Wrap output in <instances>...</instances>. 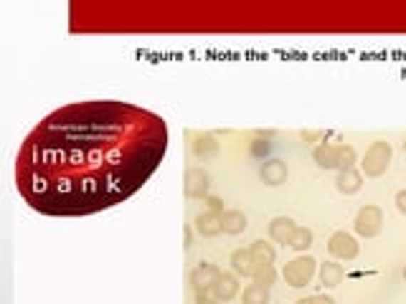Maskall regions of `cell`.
<instances>
[{
	"label": "cell",
	"instance_id": "obj_1",
	"mask_svg": "<svg viewBox=\"0 0 406 304\" xmlns=\"http://www.w3.org/2000/svg\"><path fill=\"white\" fill-rule=\"evenodd\" d=\"M168 150L160 114L127 102H76L43 117L24 140L16 185L46 216H89L127 200Z\"/></svg>",
	"mask_w": 406,
	"mask_h": 304
},
{
	"label": "cell",
	"instance_id": "obj_2",
	"mask_svg": "<svg viewBox=\"0 0 406 304\" xmlns=\"http://www.w3.org/2000/svg\"><path fill=\"white\" fill-rule=\"evenodd\" d=\"M313 160L318 163V168L340 173V170L353 168L358 155H355V147L345 142H320L313 150Z\"/></svg>",
	"mask_w": 406,
	"mask_h": 304
},
{
	"label": "cell",
	"instance_id": "obj_3",
	"mask_svg": "<svg viewBox=\"0 0 406 304\" xmlns=\"http://www.w3.org/2000/svg\"><path fill=\"white\" fill-rule=\"evenodd\" d=\"M394 158V150H391V142L386 140H376L368 150H365L363 160H360V173L365 178H381L386 175V170L391 165Z\"/></svg>",
	"mask_w": 406,
	"mask_h": 304
},
{
	"label": "cell",
	"instance_id": "obj_4",
	"mask_svg": "<svg viewBox=\"0 0 406 304\" xmlns=\"http://www.w3.org/2000/svg\"><path fill=\"white\" fill-rule=\"evenodd\" d=\"M315 271H318V261H315L313 256H308V254H300V256L292 259L290 264H284L282 279L284 284H290L292 289H302L313 281Z\"/></svg>",
	"mask_w": 406,
	"mask_h": 304
},
{
	"label": "cell",
	"instance_id": "obj_5",
	"mask_svg": "<svg viewBox=\"0 0 406 304\" xmlns=\"http://www.w3.org/2000/svg\"><path fill=\"white\" fill-rule=\"evenodd\" d=\"M353 228H355V234L363 236V239H376L383 228V211L378 205H363V208L355 213Z\"/></svg>",
	"mask_w": 406,
	"mask_h": 304
},
{
	"label": "cell",
	"instance_id": "obj_6",
	"mask_svg": "<svg viewBox=\"0 0 406 304\" xmlns=\"http://www.w3.org/2000/svg\"><path fill=\"white\" fill-rule=\"evenodd\" d=\"M328 251L335 259H340V261H353L360 251V244L348 231H335V234L328 239Z\"/></svg>",
	"mask_w": 406,
	"mask_h": 304
},
{
	"label": "cell",
	"instance_id": "obj_7",
	"mask_svg": "<svg viewBox=\"0 0 406 304\" xmlns=\"http://www.w3.org/2000/svg\"><path fill=\"white\" fill-rule=\"evenodd\" d=\"M209 188H211V178L206 170L201 168H191L186 173V195L188 198H209Z\"/></svg>",
	"mask_w": 406,
	"mask_h": 304
},
{
	"label": "cell",
	"instance_id": "obj_8",
	"mask_svg": "<svg viewBox=\"0 0 406 304\" xmlns=\"http://www.w3.org/2000/svg\"><path fill=\"white\" fill-rule=\"evenodd\" d=\"M269 239L274 241V244H287L290 246V241H292V234L297 231V223L292 221L290 216H277V218H272L269 221Z\"/></svg>",
	"mask_w": 406,
	"mask_h": 304
},
{
	"label": "cell",
	"instance_id": "obj_9",
	"mask_svg": "<svg viewBox=\"0 0 406 304\" xmlns=\"http://www.w3.org/2000/svg\"><path fill=\"white\" fill-rule=\"evenodd\" d=\"M214 289H216L219 302H231V299L239 294V289H241V284H239V276L234 274V271H221Z\"/></svg>",
	"mask_w": 406,
	"mask_h": 304
},
{
	"label": "cell",
	"instance_id": "obj_10",
	"mask_svg": "<svg viewBox=\"0 0 406 304\" xmlns=\"http://www.w3.org/2000/svg\"><path fill=\"white\" fill-rule=\"evenodd\" d=\"M249 226V218L244 211H236V208H227V211L221 213V228H224V234L229 236H239L246 231Z\"/></svg>",
	"mask_w": 406,
	"mask_h": 304
},
{
	"label": "cell",
	"instance_id": "obj_11",
	"mask_svg": "<svg viewBox=\"0 0 406 304\" xmlns=\"http://www.w3.org/2000/svg\"><path fill=\"white\" fill-rule=\"evenodd\" d=\"M259 175L267 185H282L287 180V175H290V170H287L284 160H267V163L261 165Z\"/></svg>",
	"mask_w": 406,
	"mask_h": 304
},
{
	"label": "cell",
	"instance_id": "obj_12",
	"mask_svg": "<svg viewBox=\"0 0 406 304\" xmlns=\"http://www.w3.org/2000/svg\"><path fill=\"white\" fill-rule=\"evenodd\" d=\"M335 188L340 190L343 195L358 193L360 188H363V173H358L355 168L340 170V173H338V178H335Z\"/></svg>",
	"mask_w": 406,
	"mask_h": 304
},
{
	"label": "cell",
	"instance_id": "obj_13",
	"mask_svg": "<svg viewBox=\"0 0 406 304\" xmlns=\"http://www.w3.org/2000/svg\"><path fill=\"white\" fill-rule=\"evenodd\" d=\"M221 269L216 264H198L196 269L191 271V284L193 289H206V287H214L216 279H219Z\"/></svg>",
	"mask_w": 406,
	"mask_h": 304
},
{
	"label": "cell",
	"instance_id": "obj_14",
	"mask_svg": "<svg viewBox=\"0 0 406 304\" xmlns=\"http://www.w3.org/2000/svg\"><path fill=\"white\" fill-rule=\"evenodd\" d=\"M231 269L236 276H244V279H251L254 276V269H256V261L251 256L249 249H236L231 254Z\"/></svg>",
	"mask_w": 406,
	"mask_h": 304
},
{
	"label": "cell",
	"instance_id": "obj_15",
	"mask_svg": "<svg viewBox=\"0 0 406 304\" xmlns=\"http://www.w3.org/2000/svg\"><path fill=\"white\" fill-rule=\"evenodd\" d=\"M318 276H320V284H323V287L335 289L343 284L345 269H343V264H338V261H325V264H320Z\"/></svg>",
	"mask_w": 406,
	"mask_h": 304
},
{
	"label": "cell",
	"instance_id": "obj_16",
	"mask_svg": "<svg viewBox=\"0 0 406 304\" xmlns=\"http://www.w3.org/2000/svg\"><path fill=\"white\" fill-rule=\"evenodd\" d=\"M196 231L201 236H206V239H214V236H219L224 228H221V213H214V211H203L196 216Z\"/></svg>",
	"mask_w": 406,
	"mask_h": 304
},
{
	"label": "cell",
	"instance_id": "obj_17",
	"mask_svg": "<svg viewBox=\"0 0 406 304\" xmlns=\"http://www.w3.org/2000/svg\"><path fill=\"white\" fill-rule=\"evenodd\" d=\"M251 256H254L256 264H274V259H277V251H274V246L269 244V241L259 239L254 241V244L249 246Z\"/></svg>",
	"mask_w": 406,
	"mask_h": 304
},
{
	"label": "cell",
	"instance_id": "obj_18",
	"mask_svg": "<svg viewBox=\"0 0 406 304\" xmlns=\"http://www.w3.org/2000/svg\"><path fill=\"white\" fill-rule=\"evenodd\" d=\"M193 152H196V158H214L216 152H219V142H216L214 135H198L196 142H193Z\"/></svg>",
	"mask_w": 406,
	"mask_h": 304
},
{
	"label": "cell",
	"instance_id": "obj_19",
	"mask_svg": "<svg viewBox=\"0 0 406 304\" xmlns=\"http://www.w3.org/2000/svg\"><path fill=\"white\" fill-rule=\"evenodd\" d=\"M241 304H269V289L261 284H249L241 292Z\"/></svg>",
	"mask_w": 406,
	"mask_h": 304
},
{
	"label": "cell",
	"instance_id": "obj_20",
	"mask_svg": "<svg viewBox=\"0 0 406 304\" xmlns=\"http://www.w3.org/2000/svg\"><path fill=\"white\" fill-rule=\"evenodd\" d=\"M254 284H261V287H272L274 281H277V269H274V264H256L254 269Z\"/></svg>",
	"mask_w": 406,
	"mask_h": 304
},
{
	"label": "cell",
	"instance_id": "obj_21",
	"mask_svg": "<svg viewBox=\"0 0 406 304\" xmlns=\"http://www.w3.org/2000/svg\"><path fill=\"white\" fill-rule=\"evenodd\" d=\"M290 246L295 249V251L305 254V251L310 249V246H313V231H310V228H305V226H297V231L292 234Z\"/></svg>",
	"mask_w": 406,
	"mask_h": 304
},
{
	"label": "cell",
	"instance_id": "obj_22",
	"mask_svg": "<svg viewBox=\"0 0 406 304\" xmlns=\"http://www.w3.org/2000/svg\"><path fill=\"white\" fill-rule=\"evenodd\" d=\"M196 304H219V297H216V289H214V287L196 289Z\"/></svg>",
	"mask_w": 406,
	"mask_h": 304
},
{
	"label": "cell",
	"instance_id": "obj_23",
	"mask_svg": "<svg viewBox=\"0 0 406 304\" xmlns=\"http://www.w3.org/2000/svg\"><path fill=\"white\" fill-rule=\"evenodd\" d=\"M295 304H335V299L328 297V294H310V297L297 299Z\"/></svg>",
	"mask_w": 406,
	"mask_h": 304
},
{
	"label": "cell",
	"instance_id": "obj_24",
	"mask_svg": "<svg viewBox=\"0 0 406 304\" xmlns=\"http://www.w3.org/2000/svg\"><path fill=\"white\" fill-rule=\"evenodd\" d=\"M206 203H209V211H214V213L227 211V208H224V200H221L219 195H209V198H206Z\"/></svg>",
	"mask_w": 406,
	"mask_h": 304
},
{
	"label": "cell",
	"instance_id": "obj_25",
	"mask_svg": "<svg viewBox=\"0 0 406 304\" xmlns=\"http://www.w3.org/2000/svg\"><path fill=\"white\" fill-rule=\"evenodd\" d=\"M267 152H269L267 140H256L254 145H251V155H254V158H261V155H267Z\"/></svg>",
	"mask_w": 406,
	"mask_h": 304
},
{
	"label": "cell",
	"instance_id": "obj_26",
	"mask_svg": "<svg viewBox=\"0 0 406 304\" xmlns=\"http://www.w3.org/2000/svg\"><path fill=\"white\" fill-rule=\"evenodd\" d=\"M396 208H399V213L406 216V190H399V193H396Z\"/></svg>",
	"mask_w": 406,
	"mask_h": 304
},
{
	"label": "cell",
	"instance_id": "obj_27",
	"mask_svg": "<svg viewBox=\"0 0 406 304\" xmlns=\"http://www.w3.org/2000/svg\"><path fill=\"white\" fill-rule=\"evenodd\" d=\"M401 274H404V281H406V266H404V271H401Z\"/></svg>",
	"mask_w": 406,
	"mask_h": 304
},
{
	"label": "cell",
	"instance_id": "obj_28",
	"mask_svg": "<svg viewBox=\"0 0 406 304\" xmlns=\"http://www.w3.org/2000/svg\"><path fill=\"white\" fill-rule=\"evenodd\" d=\"M404 150H406V140H404Z\"/></svg>",
	"mask_w": 406,
	"mask_h": 304
}]
</instances>
